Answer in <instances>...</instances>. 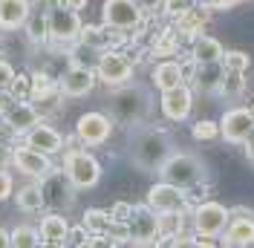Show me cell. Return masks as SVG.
Masks as SVG:
<instances>
[{
    "label": "cell",
    "instance_id": "cell-32",
    "mask_svg": "<svg viewBox=\"0 0 254 248\" xmlns=\"http://www.w3.org/2000/svg\"><path fill=\"white\" fill-rule=\"evenodd\" d=\"M81 222L87 225V231H90V234H107L116 219H113L110 211H101V208H87V214H84V219H81Z\"/></svg>",
    "mask_w": 254,
    "mask_h": 248
},
{
    "label": "cell",
    "instance_id": "cell-6",
    "mask_svg": "<svg viewBox=\"0 0 254 248\" xmlns=\"http://www.w3.org/2000/svg\"><path fill=\"white\" fill-rule=\"evenodd\" d=\"M133 72H136L133 58L119 47L104 49L98 55V61H95V78L101 84H107V87H122L127 81H133Z\"/></svg>",
    "mask_w": 254,
    "mask_h": 248
},
{
    "label": "cell",
    "instance_id": "cell-35",
    "mask_svg": "<svg viewBox=\"0 0 254 248\" xmlns=\"http://www.w3.org/2000/svg\"><path fill=\"white\" fill-rule=\"evenodd\" d=\"M190 6H193V0H165L162 3V12L171 17V20H176L179 15H185Z\"/></svg>",
    "mask_w": 254,
    "mask_h": 248
},
{
    "label": "cell",
    "instance_id": "cell-38",
    "mask_svg": "<svg viewBox=\"0 0 254 248\" xmlns=\"http://www.w3.org/2000/svg\"><path fill=\"white\" fill-rule=\"evenodd\" d=\"M15 66L6 61V58H0V90H9L12 87V81H15Z\"/></svg>",
    "mask_w": 254,
    "mask_h": 248
},
{
    "label": "cell",
    "instance_id": "cell-14",
    "mask_svg": "<svg viewBox=\"0 0 254 248\" xmlns=\"http://www.w3.org/2000/svg\"><path fill=\"white\" fill-rule=\"evenodd\" d=\"M254 133V116L249 107H231L220 119V136L228 144H243Z\"/></svg>",
    "mask_w": 254,
    "mask_h": 248
},
{
    "label": "cell",
    "instance_id": "cell-51",
    "mask_svg": "<svg viewBox=\"0 0 254 248\" xmlns=\"http://www.w3.org/2000/svg\"><path fill=\"white\" fill-rule=\"evenodd\" d=\"M249 113H252V116H254V101H252V104H249Z\"/></svg>",
    "mask_w": 254,
    "mask_h": 248
},
{
    "label": "cell",
    "instance_id": "cell-19",
    "mask_svg": "<svg viewBox=\"0 0 254 248\" xmlns=\"http://www.w3.org/2000/svg\"><path fill=\"white\" fill-rule=\"evenodd\" d=\"M222 78H225V66L222 61H211V63H193V72H190V84L205 95H220Z\"/></svg>",
    "mask_w": 254,
    "mask_h": 248
},
{
    "label": "cell",
    "instance_id": "cell-17",
    "mask_svg": "<svg viewBox=\"0 0 254 248\" xmlns=\"http://www.w3.org/2000/svg\"><path fill=\"white\" fill-rule=\"evenodd\" d=\"M12 165H15L17 173L32 176V179H41V176H47V173L55 168V165H52V156L41 153V150H32V147H26V144H17L15 147Z\"/></svg>",
    "mask_w": 254,
    "mask_h": 248
},
{
    "label": "cell",
    "instance_id": "cell-11",
    "mask_svg": "<svg viewBox=\"0 0 254 248\" xmlns=\"http://www.w3.org/2000/svg\"><path fill=\"white\" fill-rule=\"evenodd\" d=\"M113 133V119L107 113H84L78 122H75V139L84 144V147H98L110 139Z\"/></svg>",
    "mask_w": 254,
    "mask_h": 248
},
{
    "label": "cell",
    "instance_id": "cell-12",
    "mask_svg": "<svg viewBox=\"0 0 254 248\" xmlns=\"http://www.w3.org/2000/svg\"><path fill=\"white\" fill-rule=\"evenodd\" d=\"M95 69L93 66H81V63H66L61 75H58V87L66 98H84L93 93L95 87Z\"/></svg>",
    "mask_w": 254,
    "mask_h": 248
},
{
    "label": "cell",
    "instance_id": "cell-31",
    "mask_svg": "<svg viewBox=\"0 0 254 248\" xmlns=\"http://www.w3.org/2000/svg\"><path fill=\"white\" fill-rule=\"evenodd\" d=\"M9 246L12 248H35V246H44L41 240V231L32 228V225H17L9 231Z\"/></svg>",
    "mask_w": 254,
    "mask_h": 248
},
{
    "label": "cell",
    "instance_id": "cell-44",
    "mask_svg": "<svg viewBox=\"0 0 254 248\" xmlns=\"http://www.w3.org/2000/svg\"><path fill=\"white\" fill-rule=\"evenodd\" d=\"M0 139H3V141H12V144H15V141H17L15 130H12V127H9V124L3 122V119H0Z\"/></svg>",
    "mask_w": 254,
    "mask_h": 248
},
{
    "label": "cell",
    "instance_id": "cell-39",
    "mask_svg": "<svg viewBox=\"0 0 254 248\" xmlns=\"http://www.w3.org/2000/svg\"><path fill=\"white\" fill-rule=\"evenodd\" d=\"M12 193H15V179H12V173L0 171V202H6Z\"/></svg>",
    "mask_w": 254,
    "mask_h": 248
},
{
    "label": "cell",
    "instance_id": "cell-7",
    "mask_svg": "<svg viewBox=\"0 0 254 248\" xmlns=\"http://www.w3.org/2000/svg\"><path fill=\"white\" fill-rule=\"evenodd\" d=\"M81 17L75 9H69V6H49L47 12V29H49V44L52 47H69V44H75L81 35Z\"/></svg>",
    "mask_w": 254,
    "mask_h": 248
},
{
    "label": "cell",
    "instance_id": "cell-24",
    "mask_svg": "<svg viewBox=\"0 0 254 248\" xmlns=\"http://www.w3.org/2000/svg\"><path fill=\"white\" fill-rule=\"evenodd\" d=\"M208 20H211V9L199 6V3H193V6H190L185 15L176 17L174 23H176V32H179V35H185V38H190V41H193L199 32L205 29Z\"/></svg>",
    "mask_w": 254,
    "mask_h": 248
},
{
    "label": "cell",
    "instance_id": "cell-5",
    "mask_svg": "<svg viewBox=\"0 0 254 248\" xmlns=\"http://www.w3.org/2000/svg\"><path fill=\"white\" fill-rule=\"evenodd\" d=\"M38 185H41L44 205H47L49 211H69V208L75 205V193H78V187L72 185L69 173L64 171V168H52L47 176L38 179Z\"/></svg>",
    "mask_w": 254,
    "mask_h": 248
},
{
    "label": "cell",
    "instance_id": "cell-15",
    "mask_svg": "<svg viewBox=\"0 0 254 248\" xmlns=\"http://www.w3.org/2000/svg\"><path fill=\"white\" fill-rule=\"evenodd\" d=\"M220 237L222 246H254V211L252 208H234Z\"/></svg>",
    "mask_w": 254,
    "mask_h": 248
},
{
    "label": "cell",
    "instance_id": "cell-13",
    "mask_svg": "<svg viewBox=\"0 0 254 248\" xmlns=\"http://www.w3.org/2000/svg\"><path fill=\"white\" fill-rule=\"evenodd\" d=\"M147 205L156 214H162V211H190L188 190L171 185V182H162V179L147 190Z\"/></svg>",
    "mask_w": 254,
    "mask_h": 248
},
{
    "label": "cell",
    "instance_id": "cell-20",
    "mask_svg": "<svg viewBox=\"0 0 254 248\" xmlns=\"http://www.w3.org/2000/svg\"><path fill=\"white\" fill-rule=\"evenodd\" d=\"M64 98H66V95L61 93V87H58V84H52V87L32 90L26 101L35 107V113H38L41 119H52V116H58V113L64 110Z\"/></svg>",
    "mask_w": 254,
    "mask_h": 248
},
{
    "label": "cell",
    "instance_id": "cell-21",
    "mask_svg": "<svg viewBox=\"0 0 254 248\" xmlns=\"http://www.w3.org/2000/svg\"><path fill=\"white\" fill-rule=\"evenodd\" d=\"M32 0H0V32H17L26 26Z\"/></svg>",
    "mask_w": 254,
    "mask_h": 248
},
{
    "label": "cell",
    "instance_id": "cell-18",
    "mask_svg": "<svg viewBox=\"0 0 254 248\" xmlns=\"http://www.w3.org/2000/svg\"><path fill=\"white\" fill-rule=\"evenodd\" d=\"M20 144H26V147H32V150H41V153H47V156H55V153L64 150V136L55 130V127L44 124V119H41L29 133L20 136Z\"/></svg>",
    "mask_w": 254,
    "mask_h": 248
},
{
    "label": "cell",
    "instance_id": "cell-27",
    "mask_svg": "<svg viewBox=\"0 0 254 248\" xmlns=\"http://www.w3.org/2000/svg\"><path fill=\"white\" fill-rule=\"evenodd\" d=\"M222 44L217 38H211V35H196L193 38V44H190V58L196 63H211V61H222Z\"/></svg>",
    "mask_w": 254,
    "mask_h": 248
},
{
    "label": "cell",
    "instance_id": "cell-33",
    "mask_svg": "<svg viewBox=\"0 0 254 248\" xmlns=\"http://www.w3.org/2000/svg\"><path fill=\"white\" fill-rule=\"evenodd\" d=\"M222 66L225 69H237V72H249L252 58L246 52H240V49H228V52H222Z\"/></svg>",
    "mask_w": 254,
    "mask_h": 248
},
{
    "label": "cell",
    "instance_id": "cell-22",
    "mask_svg": "<svg viewBox=\"0 0 254 248\" xmlns=\"http://www.w3.org/2000/svg\"><path fill=\"white\" fill-rule=\"evenodd\" d=\"M150 81H153V87H156L159 93H165V90H174L179 84H185V66L174 58H162V61L153 66V72H150Z\"/></svg>",
    "mask_w": 254,
    "mask_h": 248
},
{
    "label": "cell",
    "instance_id": "cell-8",
    "mask_svg": "<svg viewBox=\"0 0 254 248\" xmlns=\"http://www.w3.org/2000/svg\"><path fill=\"white\" fill-rule=\"evenodd\" d=\"M127 243L133 246H153L159 243V214L150 205H133V214L127 217Z\"/></svg>",
    "mask_w": 254,
    "mask_h": 248
},
{
    "label": "cell",
    "instance_id": "cell-50",
    "mask_svg": "<svg viewBox=\"0 0 254 248\" xmlns=\"http://www.w3.org/2000/svg\"><path fill=\"white\" fill-rule=\"evenodd\" d=\"M3 49H6V38L0 35V55H3Z\"/></svg>",
    "mask_w": 254,
    "mask_h": 248
},
{
    "label": "cell",
    "instance_id": "cell-4",
    "mask_svg": "<svg viewBox=\"0 0 254 248\" xmlns=\"http://www.w3.org/2000/svg\"><path fill=\"white\" fill-rule=\"evenodd\" d=\"M78 139H69V147L64 150V171L69 173V179H72V185L78 187V190H90L101 182V162L95 159L93 153H87V150H81L75 147Z\"/></svg>",
    "mask_w": 254,
    "mask_h": 248
},
{
    "label": "cell",
    "instance_id": "cell-29",
    "mask_svg": "<svg viewBox=\"0 0 254 248\" xmlns=\"http://www.w3.org/2000/svg\"><path fill=\"white\" fill-rule=\"evenodd\" d=\"M249 90V81H246V72H237V69H225V78H222L220 95H225L228 101H237L243 98Z\"/></svg>",
    "mask_w": 254,
    "mask_h": 248
},
{
    "label": "cell",
    "instance_id": "cell-48",
    "mask_svg": "<svg viewBox=\"0 0 254 248\" xmlns=\"http://www.w3.org/2000/svg\"><path fill=\"white\" fill-rule=\"evenodd\" d=\"M3 246H9V231H3V228H0V248Z\"/></svg>",
    "mask_w": 254,
    "mask_h": 248
},
{
    "label": "cell",
    "instance_id": "cell-45",
    "mask_svg": "<svg viewBox=\"0 0 254 248\" xmlns=\"http://www.w3.org/2000/svg\"><path fill=\"white\" fill-rule=\"evenodd\" d=\"M243 147H246V159H249V162L254 165V133H252V136H249L246 141H243Z\"/></svg>",
    "mask_w": 254,
    "mask_h": 248
},
{
    "label": "cell",
    "instance_id": "cell-49",
    "mask_svg": "<svg viewBox=\"0 0 254 248\" xmlns=\"http://www.w3.org/2000/svg\"><path fill=\"white\" fill-rule=\"evenodd\" d=\"M237 3H243V0H225V9H231V6H237Z\"/></svg>",
    "mask_w": 254,
    "mask_h": 248
},
{
    "label": "cell",
    "instance_id": "cell-47",
    "mask_svg": "<svg viewBox=\"0 0 254 248\" xmlns=\"http://www.w3.org/2000/svg\"><path fill=\"white\" fill-rule=\"evenodd\" d=\"M64 6H69V9L81 12V9H87V0H64Z\"/></svg>",
    "mask_w": 254,
    "mask_h": 248
},
{
    "label": "cell",
    "instance_id": "cell-41",
    "mask_svg": "<svg viewBox=\"0 0 254 248\" xmlns=\"http://www.w3.org/2000/svg\"><path fill=\"white\" fill-rule=\"evenodd\" d=\"M110 214H113L116 222H127V217L133 214V205H127V202H116V205L110 208Z\"/></svg>",
    "mask_w": 254,
    "mask_h": 248
},
{
    "label": "cell",
    "instance_id": "cell-26",
    "mask_svg": "<svg viewBox=\"0 0 254 248\" xmlns=\"http://www.w3.org/2000/svg\"><path fill=\"white\" fill-rule=\"evenodd\" d=\"M188 214L190 211H162V214H159V240L171 243L176 237H185Z\"/></svg>",
    "mask_w": 254,
    "mask_h": 248
},
{
    "label": "cell",
    "instance_id": "cell-1",
    "mask_svg": "<svg viewBox=\"0 0 254 248\" xmlns=\"http://www.w3.org/2000/svg\"><path fill=\"white\" fill-rule=\"evenodd\" d=\"M127 153H130V162H133L139 171L159 173V168L165 165V159L174 153V139H171L162 127L139 124V127H133V133H130Z\"/></svg>",
    "mask_w": 254,
    "mask_h": 248
},
{
    "label": "cell",
    "instance_id": "cell-46",
    "mask_svg": "<svg viewBox=\"0 0 254 248\" xmlns=\"http://www.w3.org/2000/svg\"><path fill=\"white\" fill-rule=\"evenodd\" d=\"M193 3H199L205 9H225V0H193Z\"/></svg>",
    "mask_w": 254,
    "mask_h": 248
},
{
    "label": "cell",
    "instance_id": "cell-37",
    "mask_svg": "<svg viewBox=\"0 0 254 248\" xmlns=\"http://www.w3.org/2000/svg\"><path fill=\"white\" fill-rule=\"evenodd\" d=\"M87 243H90V231H87L84 222L66 231V246H87Z\"/></svg>",
    "mask_w": 254,
    "mask_h": 248
},
{
    "label": "cell",
    "instance_id": "cell-23",
    "mask_svg": "<svg viewBox=\"0 0 254 248\" xmlns=\"http://www.w3.org/2000/svg\"><path fill=\"white\" fill-rule=\"evenodd\" d=\"M0 119H3V122H6L9 127H12V130H15L17 139H20L23 133H29L32 127L41 122V116L35 113V107H32L29 101H15V107L9 110L6 116H0Z\"/></svg>",
    "mask_w": 254,
    "mask_h": 248
},
{
    "label": "cell",
    "instance_id": "cell-16",
    "mask_svg": "<svg viewBox=\"0 0 254 248\" xmlns=\"http://www.w3.org/2000/svg\"><path fill=\"white\" fill-rule=\"evenodd\" d=\"M159 107H162V116L168 122H185L190 116V110H193V93H190V87L179 84L174 90H165L162 98H159Z\"/></svg>",
    "mask_w": 254,
    "mask_h": 248
},
{
    "label": "cell",
    "instance_id": "cell-3",
    "mask_svg": "<svg viewBox=\"0 0 254 248\" xmlns=\"http://www.w3.org/2000/svg\"><path fill=\"white\" fill-rule=\"evenodd\" d=\"M159 179L182 187V190H190L208 179V168L196 153H176L174 150L165 159V165L159 168Z\"/></svg>",
    "mask_w": 254,
    "mask_h": 248
},
{
    "label": "cell",
    "instance_id": "cell-2",
    "mask_svg": "<svg viewBox=\"0 0 254 248\" xmlns=\"http://www.w3.org/2000/svg\"><path fill=\"white\" fill-rule=\"evenodd\" d=\"M107 110H110L113 122L125 124V127H139V124H147L153 116V95L144 84L127 81L122 87H110Z\"/></svg>",
    "mask_w": 254,
    "mask_h": 248
},
{
    "label": "cell",
    "instance_id": "cell-28",
    "mask_svg": "<svg viewBox=\"0 0 254 248\" xmlns=\"http://www.w3.org/2000/svg\"><path fill=\"white\" fill-rule=\"evenodd\" d=\"M15 205L23 211V214H41L47 205H44V193H41V185L38 182H29L23 185L15 193Z\"/></svg>",
    "mask_w": 254,
    "mask_h": 248
},
{
    "label": "cell",
    "instance_id": "cell-43",
    "mask_svg": "<svg viewBox=\"0 0 254 248\" xmlns=\"http://www.w3.org/2000/svg\"><path fill=\"white\" fill-rule=\"evenodd\" d=\"M136 3L142 6L144 15H153V12H159V9H162V3H165V0H136Z\"/></svg>",
    "mask_w": 254,
    "mask_h": 248
},
{
    "label": "cell",
    "instance_id": "cell-25",
    "mask_svg": "<svg viewBox=\"0 0 254 248\" xmlns=\"http://www.w3.org/2000/svg\"><path fill=\"white\" fill-rule=\"evenodd\" d=\"M41 240L44 246H66V231H69V222L66 217H61V211H52L41 219Z\"/></svg>",
    "mask_w": 254,
    "mask_h": 248
},
{
    "label": "cell",
    "instance_id": "cell-10",
    "mask_svg": "<svg viewBox=\"0 0 254 248\" xmlns=\"http://www.w3.org/2000/svg\"><path fill=\"white\" fill-rule=\"evenodd\" d=\"M228 217H231V211L220 205V202H199L193 211H190V219H193V231L196 234H208V237H220L225 231V225H228Z\"/></svg>",
    "mask_w": 254,
    "mask_h": 248
},
{
    "label": "cell",
    "instance_id": "cell-40",
    "mask_svg": "<svg viewBox=\"0 0 254 248\" xmlns=\"http://www.w3.org/2000/svg\"><path fill=\"white\" fill-rule=\"evenodd\" d=\"M12 156H15V144L0 139V171H9L12 168Z\"/></svg>",
    "mask_w": 254,
    "mask_h": 248
},
{
    "label": "cell",
    "instance_id": "cell-36",
    "mask_svg": "<svg viewBox=\"0 0 254 248\" xmlns=\"http://www.w3.org/2000/svg\"><path fill=\"white\" fill-rule=\"evenodd\" d=\"M12 95L15 98H20V101H26L29 98V93H32V78L29 75H15V81H12Z\"/></svg>",
    "mask_w": 254,
    "mask_h": 248
},
{
    "label": "cell",
    "instance_id": "cell-30",
    "mask_svg": "<svg viewBox=\"0 0 254 248\" xmlns=\"http://www.w3.org/2000/svg\"><path fill=\"white\" fill-rule=\"evenodd\" d=\"M176 35H179L176 29H162V32H156V38H153V47H150V55H156V58L176 55V52H179V38H176Z\"/></svg>",
    "mask_w": 254,
    "mask_h": 248
},
{
    "label": "cell",
    "instance_id": "cell-42",
    "mask_svg": "<svg viewBox=\"0 0 254 248\" xmlns=\"http://www.w3.org/2000/svg\"><path fill=\"white\" fill-rule=\"evenodd\" d=\"M15 101H20V98H15L12 90H0V116H6L9 110L15 107Z\"/></svg>",
    "mask_w": 254,
    "mask_h": 248
},
{
    "label": "cell",
    "instance_id": "cell-34",
    "mask_svg": "<svg viewBox=\"0 0 254 248\" xmlns=\"http://www.w3.org/2000/svg\"><path fill=\"white\" fill-rule=\"evenodd\" d=\"M190 136L196 141H214L217 136H220V122H208V119H202V122H196L193 127H190Z\"/></svg>",
    "mask_w": 254,
    "mask_h": 248
},
{
    "label": "cell",
    "instance_id": "cell-9",
    "mask_svg": "<svg viewBox=\"0 0 254 248\" xmlns=\"http://www.w3.org/2000/svg\"><path fill=\"white\" fill-rule=\"evenodd\" d=\"M101 20L110 29L136 32L144 23V12L136 0H104L101 6Z\"/></svg>",
    "mask_w": 254,
    "mask_h": 248
}]
</instances>
